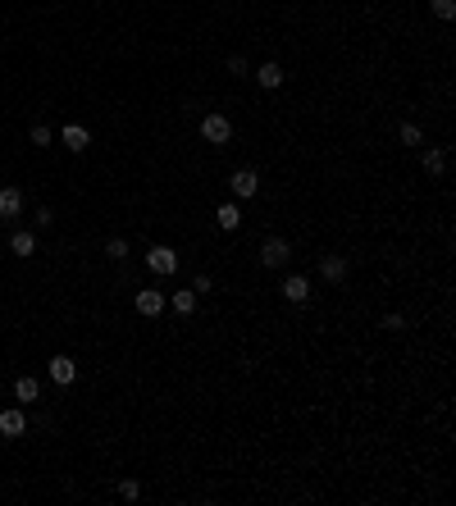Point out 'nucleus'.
<instances>
[{"label": "nucleus", "mask_w": 456, "mask_h": 506, "mask_svg": "<svg viewBox=\"0 0 456 506\" xmlns=\"http://www.w3.org/2000/svg\"><path fill=\"white\" fill-rule=\"evenodd\" d=\"M215 223H219L224 233H238V228H242V210H238V201H224V206L215 210Z\"/></svg>", "instance_id": "13"}, {"label": "nucleus", "mask_w": 456, "mask_h": 506, "mask_svg": "<svg viewBox=\"0 0 456 506\" xmlns=\"http://www.w3.org/2000/svg\"><path fill=\"white\" fill-rule=\"evenodd\" d=\"M429 9L438 18H456V0H429Z\"/></svg>", "instance_id": "21"}, {"label": "nucleus", "mask_w": 456, "mask_h": 506, "mask_svg": "<svg viewBox=\"0 0 456 506\" xmlns=\"http://www.w3.org/2000/svg\"><path fill=\"white\" fill-rule=\"evenodd\" d=\"M87 146H92V132L82 128V123H64V151H87Z\"/></svg>", "instance_id": "12"}, {"label": "nucleus", "mask_w": 456, "mask_h": 506, "mask_svg": "<svg viewBox=\"0 0 456 506\" xmlns=\"http://www.w3.org/2000/svg\"><path fill=\"white\" fill-rule=\"evenodd\" d=\"M210 288H215V283H210V274H197V283H192V292H197V297H206Z\"/></svg>", "instance_id": "23"}, {"label": "nucleus", "mask_w": 456, "mask_h": 506, "mask_svg": "<svg viewBox=\"0 0 456 506\" xmlns=\"http://www.w3.org/2000/svg\"><path fill=\"white\" fill-rule=\"evenodd\" d=\"M443 169H448V151H443V146H429V151H424V173L438 178Z\"/></svg>", "instance_id": "15"}, {"label": "nucleus", "mask_w": 456, "mask_h": 506, "mask_svg": "<svg viewBox=\"0 0 456 506\" xmlns=\"http://www.w3.org/2000/svg\"><path fill=\"white\" fill-rule=\"evenodd\" d=\"M51 137H55V132L46 128V123H32V146H51Z\"/></svg>", "instance_id": "22"}, {"label": "nucleus", "mask_w": 456, "mask_h": 506, "mask_svg": "<svg viewBox=\"0 0 456 506\" xmlns=\"http://www.w3.org/2000/svg\"><path fill=\"white\" fill-rule=\"evenodd\" d=\"M201 137H206L210 146H224V142L233 137V123L224 119V114H215V110H210L206 119H201Z\"/></svg>", "instance_id": "2"}, {"label": "nucleus", "mask_w": 456, "mask_h": 506, "mask_svg": "<svg viewBox=\"0 0 456 506\" xmlns=\"http://www.w3.org/2000/svg\"><path fill=\"white\" fill-rule=\"evenodd\" d=\"M256 82L265 87V92H278V87H283V64H274V60H265L256 69Z\"/></svg>", "instance_id": "11"}, {"label": "nucleus", "mask_w": 456, "mask_h": 506, "mask_svg": "<svg viewBox=\"0 0 456 506\" xmlns=\"http://www.w3.org/2000/svg\"><path fill=\"white\" fill-rule=\"evenodd\" d=\"M147 265H151V274H173V269H178V251L173 247H151Z\"/></svg>", "instance_id": "4"}, {"label": "nucleus", "mask_w": 456, "mask_h": 506, "mask_svg": "<svg viewBox=\"0 0 456 506\" xmlns=\"http://www.w3.org/2000/svg\"><path fill=\"white\" fill-rule=\"evenodd\" d=\"M9 247H14V256H37V237H32V233H23V228L9 237Z\"/></svg>", "instance_id": "16"}, {"label": "nucleus", "mask_w": 456, "mask_h": 506, "mask_svg": "<svg viewBox=\"0 0 456 506\" xmlns=\"http://www.w3.org/2000/svg\"><path fill=\"white\" fill-rule=\"evenodd\" d=\"M288 256H292V247H288L283 237H265V242H260V265H265V269H283Z\"/></svg>", "instance_id": "1"}, {"label": "nucleus", "mask_w": 456, "mask_h": 506, "mask_svg": "<svg viewBox=\"0 0 456 506\" xmlns=\"http://www.w3.org/2000/svg\"><path fill=\"white\" fill-rule=\"evenodd\" d=\"M119 498H123V502H137V498H142V483H137V479H123V483H119Z\"/></svg>", "instance_id": "20"}, {"label": "nucleus", "mask_w": 456, "mask_h": 506, "mask_svg": "<svg viewBox=\"0 0 456 506\" xmlns=\"http://www.w3.org/2000/svg\"><path fill=\"white\" fill-rule=\"evenodd\" d=\"M32 219H37V228H51V223H55V215H51V210H46V206H42V210H37V215H32Z\"/></svg>", "instance_id": "24"}, {"label": "nucleus", "mask_w": 456, "mask_h": 506, "mask_svg": "<svg viewBox=\"0 0 456 506\" xmlns=\"http://www.w3.org/2000/svg\"><path fill=\"white\" fill-rule=\"evenodd\" d=\"M397 142H402V146H424L420 123H402V128H397Z\"/></svg>", "instance_id": "17"}, {"label": "nucleus", "mask_w": 456, "mask_h": 506, "mask_svg": "<svg viewBox=\"0 0 456 506\" xmlns=\"http://www.w3.org/2000/svg\"><path fill=\"white\" fill-rule=\"evenodd\" d=\"M105 256H110V260H128V242H123V237H110V242H105Z\"/></svg>", "instance_id": "19"}, {"label": "nucleus", "mask_w": 456, "mask_h": 506, "mask_svg": "<svg viewBox=\"0 0 456 506\" xmlns=\"http://www.w3.org/2000/svg\"><path fill=\"white\" fill-rule=\"evenodd\" d=\"M319 278H324V283H343L347 278V256H324L319 260Z\"/></svg>", "instance_id": "10"}, {"label": "nucleus", "mask_w": 456, "mask_h": 506, "mask_svg": "<svg viewBox=\"0 0 456 506\" xmlns=\"http://www.w3.org/2000/svg\"><path fill=\"white\" fill-rule=\"evenodd\" d=\"M0 433H5V438H23V433H27V415L18 411V406L0 411Z\"/></svg>", "instance_id": "6"}, {"label": "nucleus", "mask_w": 456, "mask_h": 506, "mask_svg": "<svg viewBox=\"0 0 456 506\" xmlns=\"http://www.w3.org/2000/svg\"><path fill=\"white\" fill-rule=\"evenodd\" d=\"M228 183H233V197H238V201H251L260 192V173L256 169H238Z\"/></svg>", "instance_id": "3"}, {"label": "nucleus", "mask_w": 456, "mask_h": 506, "mask_svg": "<svg viewBox=\"0 0 456 506\" xmlns=\"http://www.w3.org/2000/svg\"><path fill=\"white\" fill-rule=\"evenodd\" d=\"M46 369H51V378H55L60 388H69L73 378H78V365L69 361V356H51V365H46Z\"/></svg>", "instance_id": "9"}, {"label": "nucleus", "mask_w": 456, "mask_h": 506, "mask_svg": "<svg viewBox=\"0 0 456 506\" xmlns=\"http://www.w3.org/2000/svg\"><path fill=\"white\" fill-rule=\"evenodd\" d=\"M173 310H178V315H192V310H197V292H173Z\"/></svg>", "instance_id": "18"}, {"label": "nucleus", "mask_w": 456, "mask_h": 506, "mask_svg": "<svg viewBox=\"0 0 456 506\" xmlns=\"http://www.w3.org/2000/svg\"><path fill=\"white\" fill-rule=\"evenodd\" d=\"M383 328H393V333H402V328H406V319H402V315H383Z\"/></svg>", "instance_id": "26"}, {"label": "nucleus", "mask_w": 456, "mask_h": 506, "mask_svg": "<svg viewBox=\"0 0 456 506\" xmlns=\"http://www.w3.org/2000/svg\"><path fill=\"white\" fill-rule=\"evenodd\" d=\"M228 73L242 78V73H247V60H242V55H228Z\"/></svg>", "instance_id": "25"}, {"label": "nucleus", "mask_w": 456, "mask_h": 506, "mask_svg": "<svg viewBox=\"0 0 456 506\" xmlns=\"http://www.w3.org/2000/svg\"><path fill=\"white\" fill-rule=\"evenodd\" d=\"M14 397L18 402H37V397H42V383H37L32 374H18L14 378Z\"/></svg>", "instance_id": "14"}, {"label": "nucleus", "mask_w": 456, "mask_h": 506, "mask_svg": "<svg viewBox=\"0 0 456 506\" xmlns=\"http://www.w3.org/2000/svg\"><path fill=\"white\" fill-rule=\"evenodd\" d=\"M160 310H164V292H155V288H137V315L155 319Z\"/></svg>", "instance_id": "7"}, {"label": "nucleus", "mask_w": 456, "mask_h": 506, "mask_svg": "<svg viewBox=\"0 0 456 506\" xmlns=\"http://www.w3.org/2000/svg\"><path fill=\"white\" fill-rule=\"evenodd\" d=\"M283 301L306 306V301H310V278H306V274H288V278H283Z\"/></svg>", "instance_id": "5"}, {"label": "nucleus", "mask_w": 456, "mask_h": 506, "mask_svg": "<svg viewBox=\"0 0 456 506\" xmlns=\"http://www.w3.org/2000/svg\"><path fill=\"white\" fill-rule=\"evenodd\" d=\"M18 215H23V192L0 187V219H18Z\"/></svg>", "instance_id": "8"}]
</instances>
